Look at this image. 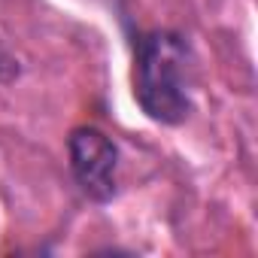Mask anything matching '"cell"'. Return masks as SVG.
Returning <instances> with one entry per match:
<instances>
[{
  "label": "cell",
  "instance_id": "cell-1",
  "mask_svg": "<svg viewBox=\"0 0 258 258\" xmlns=\"http://www.w3.org/2000/svg\"><path fill=\"white\" fill-rule=\"evenodd\" d=\"M198 58L182 31L152 28L134 37L131 91L140 112L164 127H179L195 112Z\"/></svg>",
  "mask_w": 258,
  "mask_h": 258
},
{
  "label": "cell",
  "instance_id": "cell-2",
  "mask_svg": "<svg viewBox=\"0 0 258 258\" xmlns=\"http://www.w3.org/2000/svg\"><path fill=\"white\" fill-rule=\"evenodd\" d=\"M67 167L91 204H109L118 195V170L121 152L118 143L97 124H76L67 134Z\"/></svg>",
  "mask_w": 258,
  "mask_h": 258
}]
</instances>
